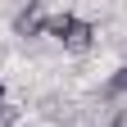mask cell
<instances>
[{
  "label": "cell",
  "instance_id": "obj_2",
  "mask_svg": "<svg viewBox=\"0 0 127 127\" xmlns=\"http://www.w3.org/2000/svg\"><path fill=\"white\" fill-rule=\"evenodd\" d=\"M45 27V18H41V9L32 5V9H23L18 18H14V32H18V36H36V32Z\"/></svg>",
  "mask_w": 127,
  "mask_h": 127
},
{
  "label": "cell",
  "instance_id": "obj_5",
  "mask_svg": "<svg viewBox=\"0 0 127 127\" xmlns=\"http://www.w3.org/2000/svg\"><path fill=\"white\" fill-rule=\"evenodd\" d=\"M0 95H5V86H0ZM0 118H5V109H0Z\"/></svg>",
  "mask_w": 127,
  "mask_h": 127
},
{
  "label": "cell",
  "instance_id": "obj_3",
  "mask_svg": "<svg viewBox=\"0 0 127 127\" xmlns=\"http://www.w3.org/2000/svg\"><path fill=\"white\" fill-rule=\"evenodd\" d=\"M123 91H127V68H118L109 77V95H123Z\"/></svg>",
  "mask_w": 127,
  "mask_h": 127
},
{
  "label": "cell",
  "instance_id": "obj_1",
  "mask_svg": "<svg viewBox=\"0 0 127 127\" xmlns=\"http://www.w3.org/2000/svg\"><path fill=\"white\" fill-rule=\"evenodd\" d=\"M45 32L50 36H59L68 50H91V23H82V18H73V14H55L50 23H45Z\"/></svg>",
  "mask_w": 127,
  "mask_h": 127
},
{
  "label": "cell",
  "instance_id": "obj_4",
  "mask_svg": "<svg viewBox=\"0 0 127 127\" xmlns=\"http://www.w3.org/2000/svg\"><path fill=\"white\" fill-rule=\"evenodd\" d=\"M114 127H127V114H118V123H114Z\"/></svg>",
  "mask_w": 127,
  "mask_h": 127
}]
</instances>
